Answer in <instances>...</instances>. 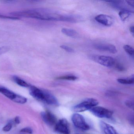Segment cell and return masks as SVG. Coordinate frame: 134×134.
<instances>
[{"mask_svg": "<svg viewBox=\"0 0 134 134\" xmlns=\"http://www.w3.org/2000/svg\"><path fill=\"white\" fill-rule=\"evenodd\" d=\"M21 132L28 134H32L33 133V130L30 127H25L22 129L21 130Z\"/></svg>", "mask_w": 134, "mask_h": 134, "instance_id": "obj_23", "label": "cell"}, {"mask_svg": "<svg viewBox=\"0 0 134 134\" xmlns=\"http://www.w3.org/2000/svg\"><path fill=\"white\" fill-rule=\"evenodd\" d=\"M95 20L101 25L106 26H111L113 24V19L109 15L99 14L96 16Z\"/></svg>", "mask_w": 134, "mask_h": 134, "instance_id": "obj_7", "label": "cell"}, {"mask_svg": "<svg viewBox=\"0 0 134 134\" xmlns=\"http://www.w3.org/2000/svg\"><path fill=\"white\" fill-rule=\"evenodd\" d=\"M126 105L129 108H131V109H133V103L131 101H127V102H126Z\"/></svg>", "mask_w": 134, "mask_h": 134, "instance_id": "obj_25", "label": "cell"}, {"mask_svg": "<svg viewBox=\"0 0 134 134\" xmlns=\"http://www.w3.org/2000/svg\"><path fill=\"white\" fill-rule=\"evenodd\" d=\"M55 131L60 134H70V130L69 124L66 119H60L55 126Z\"/></svg>", "mask_w": 134, "mask_h": 134, "instance_id": "obj_6", "label": "cell"}, {"mask_svg": "<svg viewBox=\"0 0 134 134\" xmlns=\"http://www.w3.org/2000/svg\"><path fill=\"white\" fill-rule=\"evenodd\" d=\"M94 48L96 50L103 51H106L112 54H116L117 52V49L116 47L113 44H96L94 45Z\"/></svg>", "mask_w": 134, "mask_h": 134, "instance_id": "obj_8", "label": "cell"}, {"mask_svg": "<svg viewBox=\"0 0 134 134\" xmlns=\"http://www.w3.org/2000/svg\"><path fill=\"white\" fill-rule=\"evenodd\" d=\"M12 79L16 84L21 87L27 88L29 87L30 86L29 84L18 76H13L12 77Z\"/></svg>", "mask_w": 134, "mask_h": 134, "instance_id": "obj_15", "label": "cell"}, {"mask_svg": "<svg viewBox=\"0 0 134 134\" xmlns=\"http://www.w3.org/2000/svg\"><path fill=\"white\" fill-rule=\"evenodd\" d=\"M60 48L69 53H74V50L72 48L66 45H62L60 46Z\"/></svg>", "mask_w": 134, "mask_h": 134, "instance_id": "obj_21", "label": "cell"}, {"mask_svg": "<svg viewBox=\"0 0 134 134\" xmlns=\"http://www.w3.org/2000/svg\"><path fill=\"white\" fill-rule=\"evenodd\" d=\"M12 17L18 18H29L43 21H58L75 23L76 16L59 14L52 10L44 8H36L12 12Z\"/></svg>", "mask_w": 134, "mask_h": 134, "instance_id": "obj_1", "label": "cell"}, {"mask_svg": "<svg viewBox=\"0 0 134 134\" xmlns=\"http://www.w3.org/2000/svg\"><path fill=\"white\" fill-rule=\"evenodd\" d=\"M30 94L36 99L43 102L44 97V91L41 90L34 86L29 87Z\"/></svg>", "mask_w": 134, "mask_h": 134, "instance_id": "obj_9", "label": "cell"}, {"mask_svg": "<svg viewBox=\"0 0 134 134\" xmlns=\"http://www.w3.org/2000/svg\"><path fill=\"white\" fill-rule=\"evenodd\" d=\"M125 2L127 3V4L130 7H134V1H126Z\"/></svg>", "mask_w": 134, "mask_h": 134, "instance_id": "obj_26", "label": "cell"}, {"mask_svg": "<svg viewBox=\"0 0 134 134\" xmlns=\"http://www.w3.org/2000/svg\"><path fill=\"white\" fill-rule=\"evenodd\" d=\"M13 101L17 103L24 104L27 102V99L26 98H25L23 96L17 94V96Z\"/></svg>", "mask_w": 134, "mask_h": 134, "instance_id": "obj_18", "label": "cell"}, {"mask_svg": "<svg viewBox=\"0 0 134 134\" xmlns=\"http://www.w3.org/2000/svg\"><path fill=\"white\" fill-rule=\"evenodd\" d=\"M12 128V124L11 123H9L3 127V130L4 132H8L11 130Z\"/></svg>", "mask_w": 134, "mask_h": 134, "instance_id": "obj_22", "label": "cell"}, {"mask_svg": "<svg viewBox=\"0 0 134 134\" xmlns=\"http://www.w3.org/2000/svg\"><path fill=\"white\" fill-rule=\"evenodd\" d=\"M77 79V77L74 75H68L61 76L56 78L57 80H66L75 81Z\"/></svg>", "mask_w": 134, "mask_h": 134, "instance_id": "obj_19", "label": "cell"}, {"mask_svg": "<svg viewBox=\"0 0 134 134\" xmlns=\"http://www.w3.org/2000/svg\"><path fill=\"white\" fill-rule=\"evenodd\" d=\"M41 116L43 121L49 125H53L56 124V117L49 111L43 112L41 113Z\"/></svg>", "mask_w": 134, "mask_h": 134, "instance_id": "obj_10", "label": "cell"}, {"mask_svg": "<svg viewBox=\"0 0 134 134\" xmlns=\"http://www.w3.org/2000/svg\"><path fill=\"white\" fill-rule=\"evenodd\" d=\"M132 12L127 9H122L119 12V15L121 21H124L131 15Z\"/></svg>", "mask_w": 134, "mask_h": 134, "instance_id": "obj_16", "label": "cell"}, {"mask_svg": "<svg viewBox=\"0 0 134 134\" xmlns=\"http://www.w3.org/2000/svg\"><path fill=\"white\" fill-rule=\"evenodd\" d=\"M14 121L16 124H20L21 120H20V117L19 116H16L15 118Z\"/></svg>", "mask_w": 134, "mask_h": 134, "instance_id": "obj_27", "label": "cell"}, {"mask_svg": "<svg viewBox=\"0 0 134 134\" xmlns=\"http://www.w3.org/2000/svg\"><path fill=\"white\" fill-rule=\"evenodd\" d=\"M72 121L74 125L79 129L83 131H87L90 129L84 117L81 114L75 113L72 116Z\"/></svg>", "mask_w": 134, "mask_h": 134, "instance_id": "obj_4", "label": "cell"}, {"mask_svg": "<svg viewBox=\"0 0 134 134\" xmlns=\"http://www.w3.org/2000/svg\"><path fill=\"white\" fill-rule=\"evenodd\" d=\"M43 102L49 105H56L58 104L56 98L52 94L45 91H44V98Z\"/></svg>", "mask_w": 134, "mask_h": 134, "instance_id": "obj_12", "label": "cell"}, {"mask_svg": "<svg viewBox=\"0 0 134 134\" xmlns=\"http://www.w3.org/2000/svg\"><path fill=\"white\" fill-rule=\"evenodd\" d=\"M0 93L12 101L14 100L17 94L8 88L1 86H0Z\"/></svg>", "mask_w": 134, "mask_h": 134, "instance_id": "obj_13", "label": "cell"}, {"mask_svg": "<svg viewBox=\"0 0 134 134\" xmlns=\"http://www.w3.org/2000/svg\"><path fill=\"white\" fill-rule=\"evenodd\" d=\"M98 104L97 99L94 98H87L85 99L80 103L74 106L73 107L74 111L76 112H83L87 110H90Z\"/></svg>", "mask_w": 134, "mask_h": 134, "instance_id": "obj_2", "label": "cell"}, {"mask_svg": "<svg viewBox=\"0 0 134 134\" xmlns=\"http://www.w3.org/2000/svg\"><path fill=\"white\" fill-rule=\"evenodd\" d=\"M125 52L129 55L133 57L134 56V49L133 47L129 45H125L123 47Z\"/></svg>", "mask_w": 134, "mask_h": 134, "instance_id": "obj_20", "label": "cell"}, {"mask_svg": "<svg viewBox=\"0 0 134 134\" xmlns=\"http://www.w3.org/2000/svg\"><path fill=\"white\" fill-rule=\"evenodd\" d=\"M100 125L105 134H119L113 126L105 122L101 121Z\"/></svg>", "mask_w": 134, "mask_h": 134, "instance_id": "obj_11", "label": "cell"}, {"mask_svg": "<svg viewBox=\"0 0 134 134\" xmlns=\"http://www.w3.org/2000/svg\"><path fill=\"white\" fill-rule=\"evenodd\" d=\"M115 67L116 70L120 72H123L125 70V68L123 66L121 65L120 64H118V63H117L115 65Z\"/></svg>", "mask_w": 134, "mask_h": 134, "instance_id": "obj_24", "label": "cell"}, {"mask_svg": "<svg viewBox=\"0 0 134 134\" xmlns=\"http://www.w3.org/2000/svg\"><path fill=\"white\" fill-rule=\"evenodd\" d=\"M90 58L94 62L106 67H112L115 65V60L110 56L92 55Z\"/></svg>", "mask_w": 134, "mask_h": 134, "instance_id": "obj_3", "label": "cell"}, {"mask_svg": "<svg viewBox=\"0 0 134 134\" xmlns=\"http://www.w3.org/2000/svg\"><path fill=\"white\" fill-rule=\"evenodd\" d=\"M62 32L66 36L71 38H77L79 37L78 33L76 30L72 29L63 28L62 29Z\"/></svg>", "mask_w": 134, "mask_h": 134, "instance_id": "obj_14", "label": "cell"}, {"mask_svg": "<svg viewBox=\"0 0 134 134\" xmlns=\"http://www.w3.org/2000/svg\"><path fill=\"white\" fill-rule=\"evenodd\" d=\"M117 81L118 83L122 84H133L134 82V76L133 75L129 78H119L118 79Z\"/></svg>", "mask_w": 134, "mask_h": 134, "instance_id": "obj_17", "label": "cell"}, {"mask_svg": "<svg viewBox=\"0 0 134 134\" xmlns=\"http://www.w3.org/2000/svg\"><path fill=\"white\" fill-rule=\"evenodd\" d=\"M89 110L93 115L99 118H110L113 115L111 110L102 107L95 106Z\"/></svg>", "mask_w": 134, "mask_h": 134, "instance_id": "obj_5", "label": "cell"}, {"mask_svg": "<svg viewBox=\"0 0 134 134\" xmlns=\"http://www.w3.org/2000/svg\"></svg>", "mask_w": 134, "mask_h": 134, "instance_id": "obj_29", "label": "cell"}, {"mask_svg": "<svg viewBox=\"0 0 134 134\" xmlns=\"http://www.w3.org/2000/svg\"><path fill=\"white\" fill-rule=\"evenodd\" d=\"M134 26H131L130 28H129V30L130 32L132 34H134Z\"/></svg>", "mask_w": 134, "mask_h": 134, "instance_id": "obj_28", "label": "cell"}]
</instances>
